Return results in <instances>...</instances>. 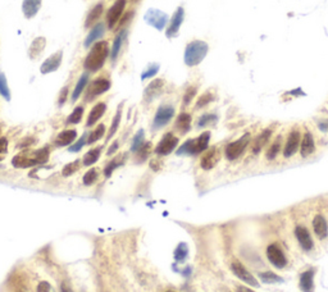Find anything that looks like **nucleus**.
<instances>
[{"instance_id": "1", "label": "nucleus", "mask_w": 328, "mask_h": 292, "mask_svg": "<svg viewBox=\"0 0 328 292\" xmlns=\"http://www.w3.org/2000/svg\"><path fill=\"white\" fill-rule=\"evenodd\" d=\"M110 49L108 41H98L91 47L88 57L84 60V68L89 73H95L104 67L107 58L109 57Z\"/></svg>"}, {"instance_id": "2", "label": "nucleus", "mask_w": 328, "mask_h": 292, "mask_svg": "<svg viewBox=\"0 0 328 292\" xmlns=\"http://www.w3.org/2000/svg\"><path fill=\"white\" fill-rule=\"evenodd\" d=\"M209 47L205 41L195 40L189 43L185 49V64L189 67H195L200 64L204 60V58L208 54Z\"/></svg>"}, {"instance_id": "3", "label": "nucleus", "mask_w": 328, "mask_h": 292, "mask_svg": "<svg viewBox=\"0 0 328 292\" xmlns=\"http://www.w3.org/2000/svg\"><path fill=\"white\" fill-rule=\"evenodd\" d=\"M211 141V132H202L196 139L187 140L185 144L180 146L177 150V155H197L208 149Z\"/></svg>"}, {"instance_id": "4", "label": "nucleus", "mask_w": 328, "mask_h": 292, "mask_svg": "<svg viewBox=\"0 0 328 292\" xmlns=\"http://www.w3.org/2000/svg\"><path fill=\"white\" fill-rule=\"evenodd\" d=\"M110 86H112V81H110V78H107V77H98V78L94 79V81L91 82L90 86L88 88L85 100L93 101L94 99H96L98 96L107 93V91L110 89Z\"/></svg>"}, {"instance_id": "5", "label": "nucleus", "mask_w": 328, "mask_h": 292, "mask_svg": "<svg viewBox=\"0 0 328 292\" xmlns=\"http://www.w3.org/2000/svg\"><path fill=\"white\" fill-rule=\"evenodd\" d=\"M173 117H175V108L172 105H160L158 108V110H156L155 115H154V131H158V130H161L163 127L167 126L168 123L172 120Z\"/></svg>"}, {"instance_id": "6", "label": "nucleus", "mask_w": 328, "mask_h": 292, "mask_svg": "<svg viewBox=\"0 0 328 292\" xmlns=\"http://www.w3.org/2000/svg\"><path fill=\"white\" fill-rule=\"evenodd\" d=\"M144 19H145V22L148 23L149 26L154 27L155 30L161 31V30H164V27H166V26H167L168 14L164 13V12H161V11H159V9L151 8L146 12L145 16H144Z\"/></svg>"}, {"instance_id": "7", "label": "nucleus", "mask_w": 328, "mask_h": 292, "mask_svg": "<svg viewBox=\"0 0 328 292\" xmlns=\"http://www.w3.org/2000/svg\"><path fill=\"white\" fill-rule=\"evenodd\" d=\"M178 141H180V140H178L177 136H175L172 132H168V134L164 135V136L161 137L160 141L158 142V145H156V148H155V150H154V153L159 156L170 155V154L172 153L176 148H177Z\"/></svg>"}, {"instance_id": "8", "label": "nucleus", "mask_w": 328, "mask_h": 292, "mask_svg": "<svg viewBox=\"0 0 328 292\" xmlns=\"http://www.w3.org/2000/svg\"><path fill=\"white\" fill-rule=\"evenodd\" d=\"M250 142V135L246 134L243 135L241 139H238L237 141H233L231 144H228L226 146V158L228 160H236L237 158H240L241 154L243 153V150L246 149V146L249 145Z\"/></svg>"}, {"instance_id": "9", "label": "nucleus", "mask_w": 328, "mask_h": 292, "mask_svg": "<svg viewBox=\"0 0 328 292\" xmlns=\"http://www.w3.org/2000/svg\"><path fill=\"white\" fill-rule=\"evenodd\" d=\"M125 8H126V0H117L107 12V26L109 30H113L115 26L118 25L119 19L122 18L123 12H125Z\"/></svg>"}, {"instance_id": "10", "label": "nucleus", "mask_w": 328, "mask_h": 292, "mask_svg": "<svg viewBox=\"0 0 328 292\" xmlns=\"http://www.w3.org/2000/svg\"><path fill=\"white\" fill-rule=\"evenodd\" d=\"M231 269H232V273L235 274L237 278H240L241 281L245 282L246 284H249V286H253V287L259 286V283L257 282L255 277L253 276L249 270L246 269V268L243 267V265L241 264V262H238V260H235V262L231 264Z\"/></svg>"}, {"instance_id": "11", "label": "nucleus", "mask_w": 328, "mask_h": 292, "mask_svg": "<svg viewBox=\"0 0 328 292\" xmlns=\"http://www.w3.org/2000/svg\"><path fill=\"white\" fill-rule=\"evenodd\" d=\"M267 257H268V260L273 267L278 268V269L286 267V257H284L283 252H282L281 247L277 243H272V245H269L267 247Z\"/></svg>"}, {"instance_id": "12", "label": "nucleus", "mask_w": 328, "mask_h": 292, "mask_svg": "<svg viewBox=\"0 0 328 292\" xmlns=\"http://www.w3.org/2000/svg\"><path fill=\"white\" fill-rule=\"evenodd\" d=\"M62 62H63V50H58L57 53H54L49 58H47L44 63L41 64L40 72L43 74L53 73V72H55L59 68Z\"/></svg>"}, {"instance_id": "13", "label": "nucleus", "mask_w": 328, "mask_h": 292, "mask_svg": "<svg viewBox=\"0 0 328 292\" xmlns=\"http://www.w3.org/2000/svg\"><path fill=\"white\" fill-rule=\"evenodd\" d=\"M183 18H185V11H183L182 7H180V8H177V11L173 13L170 25H168L167 27V31H166V36H167L168 38H173L178 35V31H180L181 25H182Z\"/></svg>"}, {"instance_id": "14", "label": "nucleus", "mask_w": 328, "mask_h": 292, "mask_svg": "<svg viewBox=\"0 0 328 292\" xmlns=\"http://www.w3.org/2000/svg\"><path fill=\"white\" fill-rule=\"evenodd\" d=\"M164 90V79L156 78L154 81H151L148 86L145 88L144 91V100L146 103H151L153 100H155L156 98H159L161 93Z\"/></svg>"}, {"instance_id": "15", "label": "nucleus", "mask_w": 328, "mask_h": 292, "mask_svg": "<svg viewBox=\"0 0 328 292\" xmlns=\"http://www.w3.org/2000/svg\"><path fill=\"white\" fill-rule=\"evenodd\" d=\"M12 164L16 168L25 170V168H31V166L37 165V161H36L35 156H33V151H23V153L18 154V155H16L12 159Z\"/></svg>"}, {"instance_id": "16", "label": "nucleus", "mask_w": 328, "mask_h": 292, "mask_svg": "<svg viewBox=\"0 0 328 292\" xmlns=\"http://www.w3.org/2000/svg\"><path fill=\"white\" fill-rule=\"evenodd\" d=\"M299 145H300V132H299V130H293L287 137L286 146H284L283 150L284 158H291L293 155H295Z\"/></svg>"}, {"instance_id": "17", "label": "nucleus", "mask_w": 328, "mask_h": 292, "mask_svg": "<svg viewBox=\"0 0 328 292\" xmlns=\"http://www.w3.org/2000/svg\"><path fill=\"white\" fill-rule=\"evenodd\" d=\"M219 159H221V153H219V149L212 148V149H209V150L207 151L204 155H202L201 161H200V165H201L202 170H205V171L213 170L214 166L218 164Z\"/></svg>"}, {"instance_id": "18", "label": "nucleus", "mask_w": 328, "mask_h": 292, "mask_svg": "<svg viewBox=\"0 0 328 292\" xmlns=\"http://www.w3.org/2000/svg\"><path fill=\"white\" fill-rule=\"evenodd\" d=\"M104 33H105V25L104 23L99 22L98 25H95L93 28H91L89 35L86 36L85 41H84V47H85L86 49H88V48H91L94 44L98 43V40H100V38L104 36Z\"/></svg>"}, {"instance_id": "19", "label": "nucleus", "mask_w": 328, "mask_h": 292, "mask_svg": "<svg viewBox=\"0 0 328 292\" xmlns=\"http://www.w3.org/2000/svg\"><path fill=\"white\" fill-rule=\"evenodd\" d=\"M295 236L298 238L299 243H300L301 247L305 250V252H309L313 248V240L310 237L309 231L303 226H298L295 228Z\"/></svg>"}, {"instance_id": "20", "label": "nucleus", "mask_w": 328, "mask_h": 292, "mask_svg": "<svg viewBox=\"0 0 328 292\" xmlns=\"http://www.w3.org/2000/svg\"><path fill=\"white\" fill-rule=\"evenodd\" d=\"M104 12V4L98 3L90 9L85 19V28H93L94 26L98 25L99 19H100L101 14Z\"/></svg>"}, {"instance_id": "21", "label": "nucleus", "mask_w": 328, "mask_h": 292, "mask_svg": "<svg viewBox=\"0 0 328 292\" xmlns=\"http://www.w3.org/2000/svg\"><path fill=\"white\" fill-rule=\"evenodd\" d=\"M77 139L76 130H64L60 132L55 139L54 145L57 148H64V146H71L72 142Z\"/></svg>"}, {"instance_id": "22", "label": "nucleus", "mask_w": 328, "mask_h": 292, "mask_svg": "<svg viewBox=\"0 0 328 292\" xmlns=\"http://www.w3.org/2000/svg\"><path fill=\"white\" fill-rule=\"evenodd\" d=\"M45 47H47V38L40 36V37H36L35 40L31 43L30 48H28V58L31 60H35L43 54Z\"/></svg>"}, {"instance_id": "23", "label": "nucleus", "mask_w": 328, "mask_h": 292, "mask_svg": "<svg viewBox=\"0 0 328 292\" xmlns=\"http://www.w3.org/2000/svg\"><path fill=\"white\" fill-rule=\"evenodd\" d=\"M43 0H23L22 12L26 19H32L38 13Z\"/></svg>"}, {"instance_id": "24", "label": "nucleus", "mask_w": 328, "mask_h": 292, "mask_svg": "<svg viewBox=\"0 0 328 292\" xmlns=\"http://www.w3.org/2000/svg\"><path fill=\"white\" fill-rule=\"evenodd\" d=\"M105 112H107V104L105 103H98L96 105H94V108L91 109L90 114L88 117L86 127H93L94 124H96L98 120L104 115Z\"/></svg>"}, {"instance_id": "25", "label": "nucleus", "mask_w": 328, "mask_h": 292, "mask_svg": "<svg viewBox=\"0 0 328 292\" xmlns=\"http://www.w3.org/2000/svg\"><path fill=\"white\" fill-rule=\"evenodd\" d=\"M300 288L304 292H314V269H308L301 274Z\"/></svg>"}, {"instance_id": "26", "label": "nucleus", "mask_w": 328, "mask_h": 292, "mask_svg": "<svg viewBox=\"0 0 328 292\" xmlns=\"http://www.w3.org/2000/svg\"><path fill=\"white\" fill-rule=\"evenodd\" d=\"M191 122L192 118L189 113H181L177 117V119H176L175 129L177 130L181 135H185L191 129Z\"/></svg>"}, {"instance_id": "27", "label": "nucleus", "mask_w": 328, "mask_h": 292, "mask_svg": "<svg viewBox=\"0 0 328 292\" xmlns=\"http://www.w3.org/2000/svg\"><path fill=\"white\" fill-rule=\"evenodd\" d=\"M126 37H127V30L119 31V32L117 33V36H115L114 41H113V47L112 49H110V59H112V62H115V60H117Z\"/></svg>"}, {"instance_id": "28", "label": "nucleus", "mask_w": 328, "mask_h": 292, "mask_svg": "<svg viewBox=\"0 0 328 292\" xmlns=\"http://www.w3.org/2000/svg\"><path fill=\"white\" fill-rule=\"evenodd\" d=\"M313 228L319 240H324L328 236V224L323 216H317L313 221Z\"/></svg>"}, {"instance_id": "29", "label": "nucleus", "mask_w": 328, "mask_h": 292, "mask_svg": "<svg viewBox=\"0 0 328 292\" xmlns=\"http://www.w3.org/2000/svg\"><path fill=\"white\" fill-rule=\"evenodd\" d=\"M315 150V144H314V139H313L312 134L310 132H306L304 135L303 140H301V148H300V153L303 158H306V156L312 155Z\"/></svg>"}, {"instance_id": "30", "label": "nucleus", "mask_w": 328, "mask_h": 292, "mask_svg": "<svg viewBox=\"0 0 328 292\" xmlns=\"http://www.w3.org/2000/svg\"><path fill=\"white\" fill-rule=\"evenodd\" d=\"M89 78H90L89 72H85V73L81 74V77H79L78 81H77L76 86H74L73 93H72V103H76L79 96H81V94L85 91L86 86H88L89 84Z\"/></svg>"}, {"instance_id": "31", "label": "nucleus", "mask_w": 328, "mask_h": 292, "mask_svg": "<svg viewBox=\"0 0 328 292\" xmlns=\"http://www.w3.org/2000/svg\"><path fill=\"white\" fill-rule=\"evenodd\" d=\"M101 151H103V146H96V148H93L91 150H89L88 153L84 155L82 158V164L85 166H90L93 164H95L96 161L99 160L101 155Z\"/></svg>"}, {"instance_id": "32", "label": "nucleus", "mask_w": 328, "mask_h": 292, "mask_svg": "<svg viewBox=\"0 0 328 292\" xmlns=\"http://www.w3.org/2000/svg\"><path fill=\"white\" fill-rule=\"evenodd\" d=\"M271 135H272L271 130H264V131H263L262 134H260L259 136H258L257 139H255L254 145H253V153H254V154L259 153V151L262 150L263 148H264L265 144L268 142Z\"/></svg>"}, {"instance_id": "33", "label": "nucleus", "mask_w": 328, "mask_h": 292, "mask_svg": "<svg viewBox=\"0 0 328 292\" xmlns=\"http://www.w3.org/2000/svg\"><path fill=\"white\" fill-rule=\"evenodd\" d=\"M126 156H127L126 154H122V155H118V156H115L114 159H112V160L107 164V166H105V170H104L105 177H110V176H112V173L117 170L118 166L123 165V163H125V160H126Z\"/></svg>"}, {"instance_id": "34", "label": "nucleus", "mask_w": 328, "mask_h": 292, "mask_svg": "<svg viewBox=\"0 0 328 292\" xmlns=\"http://www.w3.org/2000/svg\"><path fill=\"white\" fill-rule=\"evenodd\" d=\"M122 107H123V103L120 104L119 108L117 109V113H115V115L113 117L112 126H110L109 132H108V136H107V142L109 141V140H112L113 136L117 134L118 127H119V124H120V119H122Z\"/></svg>"}, {"instance_id": "35", "label": "nucleus", "mask_w": 328, "mask_h": 292, "mask_svg": "<svg viewBox=\"0 0 328 292\" xmlns=\"http://www.w3.org/2000/svg\"><path fill=\"white\" fill-rule=\"evenodd\" d=\"M151 151H153V144H151L150 141L145 142V144L142 145L141 148L135 153L136 154V161H139V163H144L145 160H148Z\"/></svg>"}, {"instance_id": "36", "label": "nucleus", "mask_w": 328, "mask_h": 292, "mask_svg": "<svg viewBox=\"0 0 328 292\" xmlns=\"http://www.w3.org/2000/svg\"><path fill=\"white\" fill-rule=\"evenodd\" d=\"M33 156H35L36 161H37V165L38 164L47 163L50 156V146L47 145V146H43V148L35 150L33 151Z\"/></svg>"}, {"instance_id": "37", "label": "nucleus", "mask_w": 328, "mask_h": 292, "mask_svg": "<svg viewBox=\"0 0 328 292\" xmlns=\"http://www.w3.org/2000/svg\"><path fill=\"white\" fill-rule=\"evenodd\" d=\"M105 134V126L104 124H99L98 127H96L94 131H91L90 134H89L88 136V142H86V145H93L95 144L96 141H99V140L101 139V137L104 136Z\"/></svg>"}, {"instance_id": "38", "label": "nucleus", "mask_w": 328, "mask_h": 292, "mask_svg": "<svg viewBox=\"0 0 328 292\" xmlns=\"http://www.w3.org/2000/svg\"><path fill=\"white\" fill-rule=\"evenodd\" d=\"M0 95L3 96L7 101H11L12 95L11 90H9L8 81H7V76L0 71Z\"/></svg>"}, {"instance_id": "39", "label": "nucleus", "mask_w": 328, "mask_h": 292, "mask_svg": "<svg viewBox=\"0 0 328 292\" xmlns=\"http://www.w3.org/2000/svg\"><path fill=\"white\" fill-rule=\"evenodd\" d=\"M99 180V170L98 168H91L82 177V182L85 186H93Z\"/></svg>"}, {"instance_id": "40", "label": "nucleus", "mask_w": 328, "mask_h": 292, "mask_svg": "<svg viewBox=\"0 0 328 292\" xmlns=\"http://www.w3.org/2000/svg\"><path fill=\"white\" fill-rule=\"evenodd\" d=\"M144 144H145V132H144V130H140V131L135 135L134 139H132V144H131L132 153H136V151L139 150Z\"/></svg>"}, {"instance_id": "41", "label": "nucleus", "mask_w": 328, "mask_h": 292, "mask_svg": "<svg viewBox=\"0 0 328 292\" xmlns=\"http://www.w3.org/2000/svg\"><path fill=\"white\" fill-rule=\"evenodd\" d=\"M259 278L262 279L264 283H282L283 282V278L279 276H277L273 272H264V273L259 274Z\"/></svg>"}, {"instance_id": "42", "label": "nucleus", "mask_w": 328, "mask_h": 292, "mask_svg": "<svg viewBox=\"0 0 328 292\" xmlns=\"http://www.w3.org/2000/svg\"><path fill=\"white\" fill-rule=\"evenodd\" d=\"M79 166H81V161H79L78 159L74 161H71V163H68L67 165L63 166L62 176H63V177H69V176L74 175V173L79 170Z\"/></svg>"}, {"instance_id": "43", "label": "nucleus", "mask_w": 328, "mask_h": 292, "mask_svg": "<svg viewBox=\"0 0 328 292\" xmlns=\"http://www.w3.org/2000/svg\"><path fill=\"white\" fill-rule=\"evenodd\" d=\"M159 69H160V66H159L158 63H150L145 69H144V71H142L141 79L142 81H146V79L151 78V77H154L156 73H158Z\"/></svg>"}, {"instance_id": "44", "label": "nucleus", "mask_w": 328, "mask_h": 292, "mask_svg": "<svg viewBox=\"0 0 328 292\" xmlns=\"http://www.w3.org/2000/svg\"><path fill=\"white\" fill-rule=\"evenodd\" d=\"M82 117H84V107L74 108L73 112L67 118V124H77V123L81 122Z\"/></svg>"}, {"instance_id": "45", "label": "nucleus", "mask_w": 328, "mask_h": 292, "mask_svg": "<svg viewBox=\"0 0 328 292\" xmlns=\"http://www.w3.org/2000/svg\"><path fill=\"white\" fill-rule=\"evenodd\" d=\"M187 255H189V247H187L186 243H180L177 246V248L175 250V259L176 262L181 263L186 259Z\"/></svg>"}, {"instance_id": "46", "label": "nucleus", "mask_w": 328, "mask_h": 292, "mask_svg": "<svg viewBox=\"0 0 328 292\" xmlns=\"http://www.w3.org/2000/svg\"><path fill=\"white\" fill-rule=\"evenodd\" d=\"M88 136H89V135L85 132V134L82 135V136L79 137L78 140H77V142L72 144L71 146H69V149H68L69 153H78V151L81 150V149L84 148V146H85L86 142H88Z\"/></svg>"}, {"instance_id": "47", "label": "nucleus", "mask_w": 328, "mask_h": 292, "mask_svg": "<svg viewBox=\"0 0 328 292\" xmlns=\"http://www.w3.org/2000/svg\"><path fill=\"white\" fill-rule=\"evenodd\" d=\"M279 150H281V137H278V139L271 145V148H269L268 151H267V159L273 160V159L278 155Z\"/></svg>"}, {"instance_id": "48", "label": "nucleus", "mask_w": 328, "mask_h": 292, "mask_svg": "<svg viewBox=\"0 0 328 292\" xmlns=\"http://www.w3.org/2000/svg\"><path fill=\"white\" fill-rule=\"evenodd\" d=\"M134 16H135V12H134V11L127 12V13L125 14V16H123L122 18L119 19V22H118V25L115 26V27H117V31H118V30H119V31H122V30H127V28H125V27H126L127 23L131 22V19L134 18Z\"/></svg>"}, {"instance_id": "49", "label": "nucleus", "mask_w": 328, "mask_h": 292, "mask_svg": "<svg viewBox=\"0 0 328 292\" xmlns=\"http://www.w3.org/2000/svg\"><path fill=\"white\" fill-rule=\"evenodd\" d=\"M217 122V115L216 114H204L200 117L199 122H197V127L199 129H202V127H207L212 123Z\"/></svg>"}, {"instance_id": "50", "label": "nucleus", "mask_w": 328, "mask_h": 292, "mask_svg": "<svg viewBox=\"0 0 328 292\" xmlns=\"http://www.w3.org/2000/svg\"><path fill=\"white\" fill-rule=\"evenodd\" d=\"M214 100V96L212 95L211 93H205L202 94L201 96H200L199 99H197L196 101V109H200V108H204L205 105H208L209 103H212V101Z\"/></svg>"}, {"instance_id": "51", "label": "nucleus", "mask_w": 328, "mask_h": 292, "mask_svg": "<svg viewBox=\"0 0 328 292\" xmlns=\"http://www.w3.org/2000/svg\"><path fill=\"white\" fill-rule=\"evenodd\" d=\"M197 89L195 86H190V88L186 89L185 91V95H183V105H189L192 100H194L195 95H196Z\"/></svg>"}, {"instance_id": "52", "label": "nucleus", "mask_w": 328, "mask_h": 292, "mask_svg": "<svg viewBox=\"0 0 328 292\" xmlns=\"http://www.w3.org/2000/svg\"><path fill=\"white\" fill-rule=\"evenodd\" d=\"M68 93H69L68 86H64V88L60 90L59 96H58V105H59V107H63L64 104H66L67 99H68Z\"/></svg>"}, {"instance_id": "53", "label": "nucleus", "mask_w": 328, "mask_h": 292, "mask_svg": "<svg viewBox=\"0 0 328 292\" xmlns=\"http://www.w3.org/2000/svg\"><path fill=\"white\" fill-rule=\"evenodd\" d=\"M8 139L0 137V155L6 156V154L8 153Z\"/></svg>"}, {"instance_id": "54", "label": "nucleus", "mask_w": 328, "mask_h": 292, "mask_svg": "<svg viewBox=\"0 0 328 292\" xmlns=\"http://www.w3.org/2000/svg\"><path fill=\"white\" fill-rule=\"evenodd\" d=\"M37 292H52V287H50L49 282L41 281L37 284Z\"/></svg>"}, {"instance_id": "55", "label": "nucleus", "mask_w": 328, "mask_h": 292, "mask_svg": "<svg viewBox=\"0 0 328 292\" xmlns=\"http://www.w3.org/2000/svg\"><path fill=\"white\" fill-rule=\"evenodd\" d=\"M118 148H119V142L118 141H114L112 145L109 146V149H108L107 151V155L108 156H112L113 154H115L118 151Z\"/></svg>"}, {"instance_id": "56", "label": "nucleus", "mask_w": 328, "mask_h": 292, "mask_svg": "<svg viewBox=\"0 0 328 292\" xmlns=\"http://www.w3.org/2000/svg\"><path fill=\"white\" fill-rule=\"evenodd\" d=\"M33 144V139H31V137H28V139H25L22 141V144H19V148H27V146H30V145Z\"/></svg>"}, {"instance_id": "57", "label": "nucleus", "mask_w": 328, "mask_h": 292, "mask_svg": "<svg viewBox=\"0 0 328 292\" xmlns=\"http://www.w3.org/2000/svg\"><path fill=\"white\" fill-rule=\"evenodd\" d=\"M237 292H254L253 289L248 288L246 286H238L237 287Z\"/></svg>"}, {"instance_id": "58", "label": "nucleus", "mask_w": 328, "mask_h": 292, "mask_svg": "<svg viewBox=\"0 0 328 292\" xmlns=\"http://www.w3.org/2000/svg\"><path fill=\"white\" fill-rule=\"evenodd\" d=\"M319 127H320V130H322V131H327V130H328V122L320 123Z\"/></svg>"}, {"instance_id": "59", "label": "nucleus", "mask_w": 328, "mask_h": 292, "mask_svg": "<svg viewBox=\"0 0 328 292\" xmlns=\"http://www.w3.org/2000/svg\"><path fill=\"white\" fill-rule=\"evenodd\" d=\"M62 292H72V291L69 288H66V286L63 284V286H62Z\"/></svg>"}, {"instance_id": "60", "label": "nucleus", "mask_w": 328, "mask_h": 292, "mask_svg": "<svg viewBox=\"0 0 328 292\" xmlns=\"http://www.w3.org/2000/svg\"><path fill=\"white\" fill-rule=\"evenodd\" d=\"M131 2H132V3H139L140 0H131Z\"/></svg>"}, {"instance_id": "61", "label": "nucleus", "mask_w": 328, "mask_h": 292, "mask_svg": "<svg viewBox=\"0 0 328 292\" xmlns=\"http://www.w3.org/2000/svg\"><path fill=\"white\" fill-rule=\"evenodd\" d=\"M3 159H4V156H3V155H0V161L3 160Z\"/></svg>"}, {"instance_id": "62", "label": "nucleus", "mask_w": 328, "mask_h": 292, "mask_svg": "<svg viewBox=\"0 0 328 292\" xmlns=\"http://www.w3.org/2000/svg\"><path fill=\"white\" fill-rule=\"evenodd\" d=\"M166 292H173V291H166Z\"/></svg>"}]
</instances>
